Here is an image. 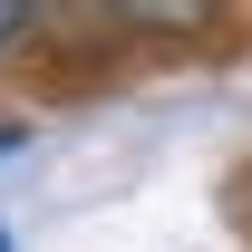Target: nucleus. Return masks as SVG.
Masks as SVG:
<instances>
[{
  "instance_id": "1",
  "label": "nucleus",
  "mask_w": 252,
  "mask_h": 252,
  "mask_svg": "<svg viewBox=\"0 0 252 252\" xmlns=\"http://www.w3.org/2000/svg\"><path fill=\"white\" fill-rule=\"evenodd\" d=\"M30 30V10H20V0H0V39H20Z\"/></svg>"
},
{
  "instance_id": "2",
  "label": "nucleus",
  "mask_w": 252,
  "mask_h": 252,
  "mask_svg": "<svg viewBox=\"0 0 252 252\" xmlns=\"http://www.w3.org/2000/svg\"><path fill=\"white\" fill-rule=\"evenodd\" d=\"M10 146H20V126H0V156H10Z\"/></svg>"
},
{
  "instance_id": "3",
  "label": "nucleus",
  "mask_w": 252,
  "mask_h": 252,
  "mask_svg": "<svg viewBox=\"0 0 252 252\" xmlns=\"http://www.w3.org/2000/svg\"><path fill=\"white\" fill-rule=\"evenodd\" d=\"M0 252H10V233H0Z\"/></svg>"
}]
</instances>
